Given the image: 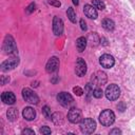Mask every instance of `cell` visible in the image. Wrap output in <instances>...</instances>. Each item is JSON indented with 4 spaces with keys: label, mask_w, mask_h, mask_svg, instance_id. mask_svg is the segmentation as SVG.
Masks as SVG:
<instances>
[{
    "label": "cell",
    "mask_w": 135,
    "mask_h": 135,
    "mask_svg": "<svg viewBox=\"0 0 135 135\" xmlns=\"http://www.w3.org/2000/svg\"><path fill=\"white\" fill-rule=\"evenodd\" d=\"M3 51L5 54L8 55H16L17 54V46H16V42L14 40V38L11 35H6L4 38V42H3Z\"/></svg>",
    "instance_id": "cell-1"
},
{
    "label": "cell",
    "mask_w": 135,
    "mask_h": 135,
    "mask_svg": "<svg viewBox=\"0 0 135 135\" xmlns=\"http://www.w3.org/2000/svg\"><path fill=\"white\" fill-rule=\"evenodd\" d=\"M99 121L102 126L109 127L115 121V114L111 110H103L99 115Z\"/></svg>",
    "instance_id": "cell-2"
},
{
    "label": "cell",
    "mask_w": 135,
    "mask_h": 135,
    "mask_svg": "<svg viewBox=\"0 0 135 135\" xmlns=\"http://www.w3.org/2000/svg\"><path fill=\"white\" fill-rule=\"evenodd\" d=\"M80 130L84 134H91L96 130V122L92 118H84L80 121Z\"/></svg>",
    "instance_id": "cell-3"
},
{
    "label": "cell",
    "mask_w": 135,
    "mask_h": 135,
    "mask_svg": "<svg viewBox=\"0 0 135 135\" xmlns=\"http://www.w3.org/2000/svg\"><path fill=\"white\" fill-rule=\"evenodd\" d=\"M22 97L26 102H30L33 104H37L39 102V97L37 96V94L28 88H24L22 90Z\"/></svg>",
    "instance_id": "cell-4"
},
{
    "label": "cell",
    "mask_w": 135,
    "mask_h": 135,
    "mask_svg": "<svg viewBox=\"0 0 135 135\" xmlns=\"http://www.w3.org/2000/svg\"><path fill=\"white\" fill-rule=\"evenodd\" d=\"M105 96H107V98L109 100H116L120 96V89L118 88V85L112 83V84L107 86V89H105Z\"/></svg>",
    "instance_id": "cell-5"
},
{
    "label": "cell",
    "mask_w": 135,
    "mask_h": 135,
    "mask_svg": "<svg viewBox=\"0 0 135 135\" xmlns=\"http://www.w3.org/2000/svg\"><path fill=\"white\" fill-rule=\"evenodd\" d=\"M57 100H58V102H59L62 107H64V108L71 107V105L73 104V102H74V99H73L72 95L69 94V93H66V92H61V93H59V94L57 95Z\"/></svg>",
    "instance_id": "cell-6"
},
{
    "label": "cell",
    "mask_w": 135,
    "mask_h": 135,
    "mask_svg": "<svg viewBox=\"0 0 135 135\" xmlns=\"http://www.w3.org/2000/svg\"><path fill=\"white\" fill-rule=\"evenodd\" d=\"M68 119L72 123H79L82 120V113H81V111L79 109H77V108L70 109V111L68 113Z\"/></svg>",
    "instance_id": "cell-7"
},
{
    "label": "cell",
    "mask_w": 135,
    "mask_h": 135,
    "mask_svg": "<svg viewBox=\"0 0 135 135\" xmlns=\"http://www.w3.org/2000/svg\"><path fill=\"white\" fill-rule=\"evenodd\" d=\"M18 64H19V58L18 57H12V58H9V59H7L1 63V70L3 72H6V71L15 69Z\"/></svg>",
    "instance_id": "cell-8"
},
{
    "label": "cell",
    "mask_w": 135,
    "mask_h": 135,
    "mask_svg": "<svg viewBox=\"0 0 135 135\" xmlns=\"http://www.w3.org/2000/svg\"><path fill=\"white\" fill-rule=\"evenodd\" d=\"M92 85H102L107 81V75L105 73L98 71L94 75H92Z\"/></svg>",
    "instance_id": "cell-9"
},
{
    "label": "cell",
    "mask_w": 135,
    "mask_h": 135,
    "mask_svg": "<svg viewBox=\"0 0 135 135\" xmlns=\"http://www.w3.org/2000/svg\"><path fill=\"white\" fill-rule=\"evenodd\" d=\"M99 63L102 68L104 69H111L114 63H115V60H114V57L112 55H109V54H103L100 58H99Z\"/></svg>",
    "instance_id": "cell-10"
},
{
    "label": "cell",
    "mask_w": 135,
    "mask_h": 135,
    "mask_svg": "<svg viewBox=\"0 0 135 135\" xmlns=\"http://www.w3.org/2000/svg\"><path fill=\"white\" fill-rule=\"evenodd\" d=\"M75 73L78 77H82L86 73V63L82 58H78L76 61V66H75Z\"/></svg>",
    "instance_id": "cell-11"
},
{
    "label": "cell",
    "mask_w": 135,
    "mask_h": 135,
    "mask_svg": "<svg viewBox=\"0 0 135 135\" xmlns=\"http://www.w3.org/2000/svg\"><path fill=\"white\" fill-rule=\"evenodd\" d=\"M53 33L56 36H60L63 33V21L57 16L53 19Z\"/></svg>",
    "instance_id": "cell-12"
},
{
    "label": "cell",
    "mask_w": 135,
    "mask_h": 135,
    "mask_svg": "<svg viewBox=\"0 0 135 135\" xmlns=\"http://www.w3.org/2000/svg\"><path fill=\"white\" fill-rule=\"evenodd\" d=\"M59 68V59L57 57H51L49 59V61L46 62L45 65V70L47 73H53L56 72Z\"/></svg>",
    "instance_id": "cell-13"
},
{
    "label": "cell",
    "mask_w": 135,
    "mask_h": 135,
    "mask_svg": "<svg viewBox=\"0 0 135 135\" xmlns=\"http://www.w3.org/2000/svg\"><path fill=\"white\" fill-rule=\"evenodd\" d=\"M22 116H23L24 119H26L28 121L34 120L35 117H36V111L31 107H25L22 111Z\"/></svg>",
    "instance_id": "cell-14"
},
{
    "label": "cell",
    "mask_w": 135,
    "mask_h": 135,
    "mask_svg": "<svg viewBox=\"0 0 135 135\" xmlns=\"http://www.w3.org/2000/svg\"><path fill=\"white\" fill-rule=\"evenodd\" d=\"M83 12H84V15L91 19H96L97 18V11H96V7H94L93 5H90V4H85L84 7H83Z\"/></svg>",
    "instance_id": "cell-15"
},
{
    "label": "cell",
    "mask_w": 135,
    "mask_h": 135,
    "mask_svg": "<svg viewBox=\"0 0 135 135\" xmlns=\"http://www.w3.org/2000/svg\"><path fill=\"white\" fill-rule=\"evenodd\" d=\"M1 99L6 104H14L16 101V97L12 92H4L1 95Z\"/></svg>",
    "instance_id": "cell-16"
},
{
    "label": "cell",
    "mask_w": 135,
    "mask_h": 135,
    "mask_svg": "<svg viewBox=\"0 0 135 135\" xmlns=\"http://www.w3.org/2000/svg\"><path fill=\"white\" fill-rule=\"evenodd\" d=\"M76 46H77V50L78 52H83L84 49L86 47V39L84 37H79L77 40H76Z\"/></svg>",
    "instance_id": "cell-17"
},
{
    "label": "cell",
    "mask_w": 135,
    "mask_h": 135,
    "mask_svg": "<svg viewBox=\"0 0 135 135\" xmlns=\"http://www.w3.org/2000/svg\"><path fill=\"white\" fill-rule=\"evenodd\" d=\"M101 24H102V27H103L104 30H107V31H113V30H114V27H115L114 21H113V20H111V19H109V18L103 19Z\"/></svg>",
    "instance_id": "cell-18"
},
{
    "label": "cell",
    "mask_w": 135,
    "mask_h": 135,
    "mask_svg": "<svg viewBox=\"0 0 135 135\" xmlns=\"http://www.w3.org/2000/svg\"><path fill=\"white\" fill-rule=\"evenodd\" d=\"M51 120H52L55 124H61V123L63 122V115H62L61 113H59V112H56V113H54V114L52 115Z\"/></svg>",
    "instance_id": "cell-19"
},
{
    "label": "cell",
    "mask_w": 135,
    "mask_h": 135,
    "mask_svg": "<svg viewBox=\"0 0 135 135\" xmlns=\"http://www.w3.org/2000/svg\"><path fill=\"white\" fill-rule=\"evenodd\" d=\"M6 115H7V118L11 121H14V120H16L18 118V111L16 109H14V108H11L6 112Z\"/></svg>",
    "instance_id": "cell-20"
},
{
    "label": "cell",
    "mask_w": 135,
    "mask_h": 135,
    "mask_svg": "<svg viewBox=\"0 0 135 135\" xmlns=\"http://www.w3.org/2000/svg\"><path fill=\"white\" fill-rule=\"evenodd\" d=\"M66 15H68V18L71 20V22L73 23H76V14L74 12V8L72 6H70L66 11Z\"/></svg>",
    "instance_id": "cell-21"
},
{
    "label": "cell",
    "mask_w": 135,
    "mask_h": 135,
    "mask_svg": "<svg viewBox=\"0 0 135 135\" xmlns=\"http://www.w3.org/2000/svg\"><path fill=\"white\" fill-rule=\"evenodd\" d=\"M92 3H93V6L98 8V9H104L105 8V4L101 1V0H92Z\"/></svg>",
    "instance_id": "cell-22"
},
{
    "label": "cell",
    "mask_w": 135,
    "mask_h": 135,
    "mask_svg": "<svg viewBox=\"0 0 135 135\" xmlns=\"http://www.w3.org/2000/svg\"><path fill=\"white\" fill-rule=\"evenodd\" d=\"M93 96H94L95 98H101V97L103 96L102 90H101L100 88H95V89L93 90Z\"/></svg>",
    "instance_id": "cell-23"
},
{
    "label": "cell",
    "mask_w": 135,
    "mask_h": 135,
    "mask_svg": "<svg viewBox=\"0 0 135 135\" xmlns=\"http://www.w3.org/2000/svg\"><path fill=\"white\" fill-rule=\"evenodd\" d=\"M42 111H43L44 116H45L47 119H51L52 115H51V110H50V108H49L47 105H44V107H43V109H42Z\"/></svg>",
    "instance_id": "cell-24"
},
{
    "label": "cell",
    "mask_w": 135,
    "mask_h": 135,
    "mask_svg": "<svg viewBox=\"0 0 135 135\" xmlns=\"http://www.w3.org/2000/svg\"><path fill=\"white\" fill-rule=\"evenodd\" d=\"M73 92H74L77 96H81V95L83 94V90H82L80 86H75V88H73Z\"/></svg>",
    "instance_id": "cell-25"
},
{
    "label": "cell",
    "mask_w": 135,
    "mask_h": 135,
    "mask_svg": "<svg viewBox=\"0 0 135 135\" xmlns=\"http://www.w3.org/2000/svg\"><path fill=\"white\" fill-rule=\"evenodd\" d=\"M39 132H40L41 134H51V129H50L49 127H46V126H44V127H42V128H40V130H39Z\"/></svg>",
    "instance_id": "cell-26"
},
{
    "label": "cell",
    "mask_w": 135,
    "mask_h": 135,
    "mask_svg": "<svg viewBox=\"0 0 135 135\" xmlns=\"http://www.w3.org/2000/svg\"><path fill=\"white\" fill-rule=\"evenodd\" d=\"M47 2H49L51 5L56 6V7H59V6L61 5V3H60V1H59V0H47Z\"/></svg>",
    "instance_id": "cell-27"
},
{
    "label": "cell",
    "mask_w": 135,
    "mask_h": 135,
    "mask_svg": "<svg viewBox=\"0 0 135 135\" xmlns=\"http://www.w3.org/2000/svg\"><path fill=\"white\" fill-rule=\"evenodd\" d=\"M34 9H35V3H31V4L27 6V8H26V13L30 14V13H32Z\"/></svg>",
    "instance_id": "cell-28"
},
{
    "label": "cell",
    "mask_w": 135,
    "mask_h": 135,
    "mask_svg": "<svg viewBox=\"0 0 135 135\" xmlns=\"http://www.w3.org/2000/svg\"><path fill=\"white\" fill-rule=\"evenodd\" d=\"M80 27H81V30L82 31H86V23H85V21L83 20V19H80Z\"/></svg>",
    "instance_id": "cell-29"
},
{
    "label": "cell",
    "mask_w": 135,
    "mask_h": 135,
    "mask_svg": "<svg viewBox=\"0 0 135 135\" xmlns=\"http://www.w3.org/2000/svg\"><path fill=\"white\" fill-rule=\"evenodd\" d=\"M22 134H30V135H34V134H35V132H34L33 130H31V129H25V130H23V131H22Z\"/></svg>",
    "instance_id": "cell-30"
},
{
    "label": "cell",
    "mask_w": 135,
    "mask_h": 135,
    "mask_svg": "<svg viewBox=\"0 0 135 135\" xmlns=\"http://www.w3.org/2000/svg\"><path fill=\"white\" fill-rule=\"evenodd\" d=\"M110 134H121V131L118 129H113L112 131H110Z\"/></svg>",
    "instance_id": "cell-31"
},
{
    "label": "cell",
    "mask_w": 135,
    "mask_h": 135,
    "mask_svg": "<svg viewBox=\"0 0 135 135\" xmlns=\"http://www.w3.org/2000/svg\"><path fill=\"white\" fill-rule=\"evenodd\" d=\"M4 77H5V76H2V77H1V84H5L6 81H7V82L9 81V78H8V77H7L6 79H5Z\"/></svg>",
    "instance_id": "cell-32"
},
{
    "label": "cell",
    "mask_w": 135,
    "mask_h": 135,
    "mask_svg": "<svg viewBox=\"0 0 135 135\" xmlns=\"http://www.w3.org/2000/svg\"><path fill=\"white\" fill-rule=\"evenodd\" d=\"M72 1H73V3H74L75 5H78V4H79V1H78V0H72Z\"/></svg>",
    "instance_id": "cell-33"
}]
</instances>
